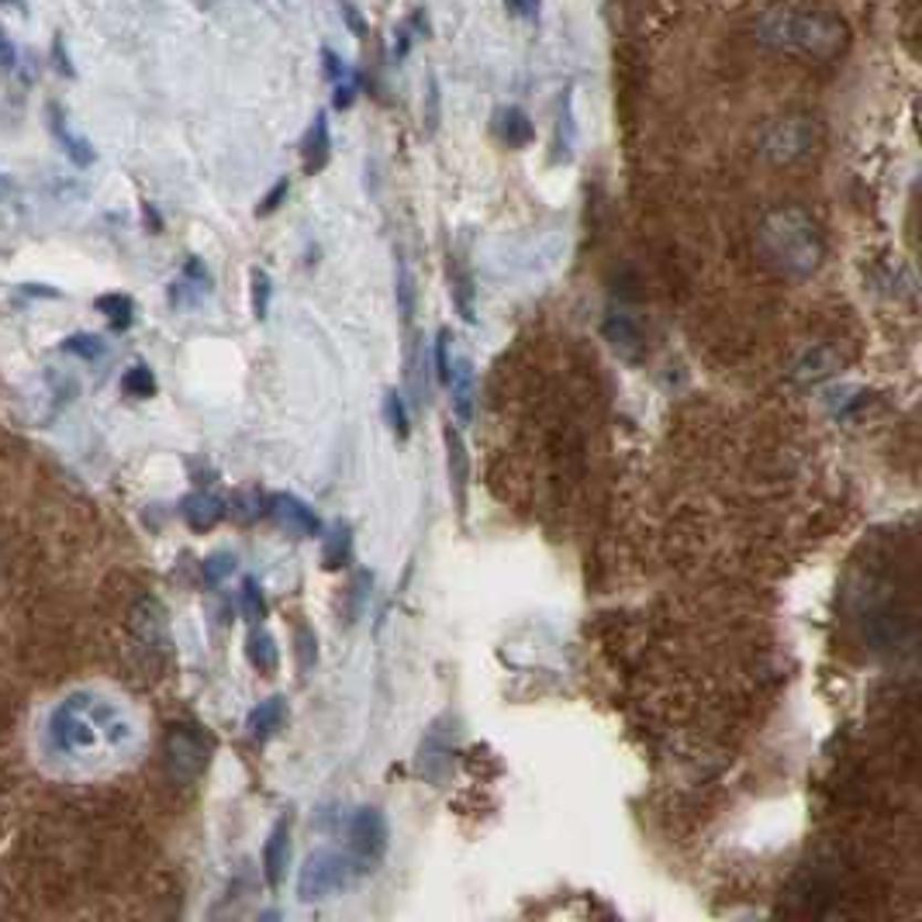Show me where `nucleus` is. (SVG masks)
Returning <instances> with one entry per match:
<instances>
[{"mask_svg": "<svg viewBox=\"0 0 922 922\" xmlns=\"http://www.w3.org/2000/svg\"><path fill=\"white\" fill-rule=\"evenodd\" d=\"M756 246L771 269L788 280H808L826 259V239L805 208H774L756 229Z\"/></svg>", "mask_w": 922, "mask_h": 922, "instance_id": "obj_1", "label": "nucleus"}, {"mask_svg": "<svg viewBox=\"0 0 922 922\" xmlns=\"http://www.w3.org/2000/svg\"><path fill=\"white\" fill-rule=\"evenodd\" d=\"M756 39L781 52H798L808 60H836L850 45L847 21L833 11H788L777 8L756 21Z\"/></svg>", "mask_w": 922, "mask_h": 922, "instance_id": "obj_2", "label": "nucleus"}, {"mask_svg": "<svg viewBox=\"0 0 922 922\" xmlns=\"http://www.w3.org/2000/svg\"><path fill=\"white\" fill-rule=\"evenodd\" d=\"M49 736L60 753H87L100 743H125L131 736V725L112 701H100L94 695H73L52 712Z\"/></svg>", "mask_w": 922, "mask_h": 922, "instance_id": "obj_3", "label": "nucleus"}, {"mask_svg": "<svg viewBox=\"0 0 922 922\" xmlns=\"http://www.w3.org/2000/svg\"><path fill=\"white\" fill-rule=\"evenodd\" d=\"M363 875H370V871L349 850L346 854L342 850H315V854H308L301 871H297V899L308 905L336 899V894L349 891Z\"/></svg>", "mask_w": 922, "mask_h": 922, "instance_id": "obj_4", "label": "nucleus"}, {"mask_svg": "<svg viewBox=\"0 0 922 922\" xmlns=\"http://www.w3.org/2000/svg\"><path fill=\"white\" fill-rule=\"evenodd\" d=\"M819 142V125L808 115H784L774 118L756 135V152L761 159L774 162V167H792V162L805 159Z\"/></svg>", "mask_w": 922, "mask_h": 922, "instance_id": "obj_5", "label": "nucleus"}, {"mask_svg": "<svg viewBox=\"0 0 922 922\" xmlns=\"http://www.w3.org/2000/svg\"><path fill=\"white\" fill-rule=\"evenodd\" d=\"M211 746L198 725H170L162 740V767L177 784H194L208 767Z\"/></svg>", "mask_w": 922, "mask_h": 922, "instance_id": "obj_6", "label": "nucleus"}, {"mask_svg": "<svg viewBox=\"0 0 922 922\" xmlns=\"http://www.w3.org/2000/svg\"><path fill=\"white\" fill-rule=\"evenodd\" d=\"M346 836H349V854L357 857L367 871H373V867L384 860L388 844H391L388 816L377 805H360L346 823Z\"/></svg>", "mask_w": 922, "mask_h": 922, "instance_id": "obj_7", "label": "nucleus"}, {"mask_svg": "<svg viewBox=\"0 0 922 922\" xmlns=\"http://www.w3.org/2000/svg\"><path fill=\"white\" fill-rule=\"evenodd\" d=\"M602 332L608 339V346L618 352L622 360H629L636 363L643 357V349H646V336H643V325L639 318L626 308V305H612L605 311V321H602Z\"/></svg>", "mask_w": 922, "mask_h": 922, "instance_id": "obj_8", "label": "nucleus"}, {"mask_svg": "<svg viewBox=\"0 0 922 922\" xmlns=\"http://www.w3.org/2000/svg\"><path fill=\"white\" fill-rule=\"evenodd\" d=\"M266 511H269V519H274L280 529H287L290 536L297 539H315L321 536V519L315 515V508H308L301 498H294V495H269L266 501Z\"/></svg>", "mask_w": 922, "mask_h": 922, "instance_id": "obj_9", "label": "nucleus"}, {"mask_svg": "<svg viewBox=\"0 0 922 922\" xmlns=\"http://www.w3.org/2000/svg\"><path fill=\"white\" fill-rule=\"evenodd\" d=\"M443 443H446V470H449V491L456 498V508L459 515L467 511V491H470V456H467V446H464V436L446 425L443 428Z\"/></svg>", "mask_w": 922, "mask_h": 922, "instance_id": "obj_10", "label": "nucleus"}, {"mask_svg": "<svg viewBox=\"0 0 922 922\" xmlns=\"http://www.w3.org/2000/svg\"><path fill=\"white\" fill-rule=\"evenodd\" d=\"M287 863H290V816H280L266 836L263 847V878L269 888H280L287 878Z\"/></svg>", "mask_w": 922, "mask_h": 922, "instance_id": "obj_11", "label": "nucleus"}, {"mask_svg": "<svg viewBox=\"0 0 922 922\" xmlns=\"http://www.w3.org/2000/svg\"><path fill=\"white\" fill-rule=\"evenodd\" d=\"M839 373V357L829 346H808L792 367V381L798 388H819L823 381Z\"/></svg>", "mask_w": 922, "mask_h": 922, "instance_id": "obj_12", "label": "nucleus"}, {"mask_svg": "<svg viewBox=\"0 0 922 922\" xmlns=\"http://www.w3.org/2000/svg\"><path fill=\"white\" fill-rule=\"evenodd\" d=\"M225 501L219 495H211V491H194V495H187L180 501V515H183V522L191 526L194 532H211L214 526H219L225 519Z\"/></svg>", "mask_w": 922, "mask_h": 922, "instance_id": "obj_13", "label": "nucleus"}, {"mask_svg": "<svg viewBox=\"0 0 922 922\" xmlns=\"http://www.w3.org/2000/svg\"><path fill=\"white\" fill-rule=\"evenodd\" d=\"M301 159H305V173L315 177L321 173L325 167H329V159H332V131H329V115L318 112L308 135H305V142H301Z\"/></svg>", "mask_w": 922, "mask_h": 922, "instance_id": "obj_14", "label": "nucleus"}, {"mask_svg": "<svg viewBox=\"0 0 922 922\" xmlns=\"http://www.w3.org/2000/svg\"><path fill=\"white\" fill-rule=\"evenodd\" d=\"M449 394H453V412L459 422H470L474 418V367L467 357H456L449 367V381H446Z\"/></svg>", "mask_w": 922, "mask_h": 922, "instance_id": "obj_15", "label": "nucleus"}, {"mask_svg": "<svg viewBox=\"0 0 922 922\" xmlns=\"http://www.w3.org/2000/svg\"><path fill=\"white\" fill-rule=\"evenodd\" d=\"M284 719H287V701H284L280 695H274V698L259 701L256 709L250 712L246 729H250V736H253L256 743H266V740H274L277 732H280Z\"/></svg>", "mask_w": 922, "mask_h": 922, "instance_id": "obj_16", "label": "nucleus"}, {"mask_svg": "<svg viewBox=\"0 0 922 922\" xmlns=\"http://www.w3.org/2000/svg\"><path fill=\"white\" fill-rule=\"evenodd\" d=\"M321 560L325 571H339L352 560V526L349 522H336L329 526V532L321 529Z\"/></svg>", "mask_w": 922, "mask_h": 922, "instance_id": "obj_17", "label": "nucleus"}, {"mask_svg": "<svg viewBox=\"0 0 922 922\" xmlns=\"http://www.w3.org/2000/svg\"><path fill=\"white\" fill-rule=\"evenodd\" d=\"M52 135H56L60 146L66 149V156L76 162V167H91V162L97 159L94 146L84 139V135H76V131L66 125V115L60 112V107H52Z\"/></svg>", "mask_w": 922, "mask_h": 922, "instance_id": "obj_18", "label": "nucleus"}, {"mask_svg": "<svg viewBox=\"0 0 922 922\" xmlns=\"http://www.w3.org/2000/svg\"><path fill=\"white\" fill-rule=\"evenodd\" d=\"M498 135H501L505 146L526 149L536 139V128H532V121H529V115L522 112V107H501L498 112Z\"/></svg>", "mask_w": 922, "mask_h": 922, "instance_id": "obj_19", "label": "nucleus"}, {"mask_svg": "<svg viewBox=\"0 0 922 922\" xmlns=\"http://www.w3.org/2000/svg\"><path fill=\"white\" fill-rule=\"evenodd\" d=\"M246 660L259 670V674H277L280 667V649H277V639L269 636L263 626H256L246 639Z\"/></svg>", "mask_w": 922, "mask_h": 922, "instance_id": "obj_20", "label": "nucleus"}, {"mask_svg": "<svg viewBox=\"0 0 922 922\" xmlns=\"http://www.w3.org/2000/svg\"><path fill=\"white\" fill-rule=\"evenodd\" d=\"M394 297H398V315L404 321V329H412L415 321V305H418V290H415V277H412V266L398 259L394 269Z\"/></svg>", "mask_w": 922, "mask_h": 922, "instance_id": "obj_21", "label": "nucleus"}, {"mask_svg": "<svg viewBox=\"0 0 922 922\" xmlns=\"http://www.w3.org/2000/svg\"><path fill=\"white\" fill-rule=\"evenodd\" d=\"M557 146H560L563 159H571V156H574V146H577V121H574V94H571V91H566V94L560 97Z\"/></svg>", "mask_w": 922, "mask_h": 922, "instance_id": "obj_22", "label": "nucleus"}, {"mask_svg": "<svg viewBox=\"0 0 922 922\" xmlns=\"http://www.w3.org/2000/svg\"><path fill=\"white\" fill-rule=\"evenodd\" d=\"M384 422L391 425V432L394 436L404 443L412 436V418H409V409H404V398L391 388L388 394H384Z\"/></svg>", "mask_w": 922, "mask_h": 922, "instance_id": "obj_23", "label": "nucleus"}, {"mask_svg": "<svg viewBox=\"0 0 922 922\" xmlns=\"http://www.w3.org/2000/svg\"><path fill=\"white\" fill-rule=\"evenodd\" d=\"M239 608L242 615H246V622H253V626H259V622L266 618V598H263V587L256 577H246L242 581V591H239Z\"/></svg>", "mask_w": 922, "mask_h": 922, "instance_id": "obj_24", "label": "nucleus"}, {"mask_svg": "<svg viewBox=\"0 0 922 922\" xmlns=\"http://www.w3.org/2000/svg\"><path fill=\"white\" fill-rule=\"evenodd\" d=\"M97 308L112 318L115 329H128L131 315H135V305H131L128 294H104V297H97Z\"/></svg>", "mask_w": 922, "mask_h": 922, "instance_id": "obj_25", "label": "nucleus"}, {"mask_svg": "<svg viewBox=\"0 0 922 922\" xmlns=\"http://www.w3.org/2000/svg\"><path fill=\"white\" fill-rule=\"evenodd\" d=\"M121 391L131 394V398H152V394H156V377H152V370H149L146 363L128 367L125 377H121Z\"/></svg>", "mask_w": 922, "mask_h": 922, "instance_id": "obj_26", "label": "nucleus"}, {"mask_svg": "<svg viewBox=\"0 0 922 922\" xmlns=\"http://www.w3.org/2000/svg\"><path fill=\"white\" fill-rule=\"evenodd\" d=\"M826 404H829V412L836 418H847L850 412H857V409H863V404H867V391L863 388H839V391L826 394Z\"/></svg>", "mask_w": 922, "mask_h": 922, "instance_id": "obj_27", "label": "nucleus"}, {"mask_svg": "<svg viewBox=\"0 0 922 922\" xmlns=\"http://www.w3.org/2000/svg\"><path fill=\"white\" fill-rule=\"evenodd\" d=\"M269 297H274V284H269L266 269H253V315L263 321L269 315Z\"/></svg>", "mask_w": 922, "mask_h": 922, "instance_id": "obj_28", "label": "nucleus"}, {"mask_svg": "<svg viewBox=\"0 0 922 922\" xmlns=\"http://www.w3.org/2000/svg\"><path fill=\"white\" fill-rule=\"evenodd\" d=\"M63 349L66 352H76V357H84V360H100L104 352H107V346H104V339L100 336H70L66 342H63Z\"/></svg>", "mask_w": 922, "mask_h": 922, "instance_id": "obj_29", "label": "nucleus"}, {"mask_svg": "<svg viewBox=\"0 0 922 922\" xmlns=\"http://www.w3.org/2000/svg\"><path fill=\"white\" fill-rule=\"evenodd\" d=\"M297 667H301V674H308L318 660V639L308 626H297Z\"/></svg>", "mask_w": 922, "mask_h": 922, "instance_id": "obj_30", "label": "nucleus"}, {"mask_svg": "<svg viewBox=\"0 0 922 922\" xmlns=\"http://www.w3.org/2000/svg\"><path fill=\"white\" fill-rule=\"evenodd\" d=\"M235 571V557L232 553H214L204 560V581L208 584H222L225 577H232Z\"/></svg>", "mask_w": 922, "mask_h": 922, "instance_id": "obj_31", "label": "nucleus"}, {"mask_svg": "<svg viewBox=\"0 0 922 922\" xmlns=\"http://www.w3.org/2000/svg\"><path fill=\"white\" fill-rule=\"evenodd\" d=\"M336 94H332V104L339 107V112H346V107H352V100H357L360 94V73H349L342 84H332Z\"/></svg>", "mask_w": 922, "mask_h": 922, "instance_id": "obj_32", "label": "nucleus"}, {"mask_svg": "<svg viewBox=\"0 0 922 922\" xmlns=\"http://www.w3.org/2000/svg\"><path fill=\"white\" fill-rule=\"evenodd\" d=\"M367 594H370V574H357V577H352V584H349V598H352L349 615H352V622H357V618L363 615Z\"/></svg>", "mask_w": 922, "mask_h": 922, "instance_id": "obj_33", "label": "nucleus"}, {"mask_svg": "<svg viewBox=\"0 0 922 922\" xmlns=\"http://www.w3.org/2000/svg\"><path fill=\"white\" fill-rule=\"evenodd\" d=\"M321 66H325V76H329V84H342V80L349 76V66L342 63V56H336V49H329V45H321Z\"/></svg>", "mask_w": 922, "mask_h": 922, "instance_id": "obj_34", "label": "nucleus"}, {"mask_svg": "<svg viewBox=\"0 0 922 922\" xmlns=\"http://www.w3.org/2000/svg\"><path fill=\"white\" fill-rule=\"evenodd\" d=\"M287 194H290V180L284 177V180H277V183H274V191H269V194L259 201V208H256L259 219H266V214H274V211L287 201Z\"/></svg>", "mask_w": 922, "mask_h": 922, "instance_id": "obj_35", "label": "nucleus"}, {"mask_svg": "<svg viewBox=\"0 0 922 922\" xmlns=\"http://www.w3.org/2000/svg\"><path fill=\"white\" fill-rule=\"evenodd\" d=\"M412 42H415V32L409 29V21L398 24V32H394V45H391V60H394V63H404V60H409Z\"/></svg>", "mask_w": 922, "mask_h": 922, "instance_id": "obj_36", "label": "nucleus"}, {"mask_svg": "<svg viewBox=\"0 0 922 922\" xmlns=\"http://www.w3.org/2000/svg\"><path fill=\"white\" fill-rule=\"evenodd\" d=\"M439 107H443V100H439V80L432 76L428 80V104H425V128L428 131L439 128Z\"/></svg>", "mask_w": 922, "mask_h": 922, "instance_id": "obj_37", "label": "nucleus"}, {"mask_svg": "<svg viewBox=\"0 0 922 922\" xmlns=\"http://www.w3.org/2000/svg\"><path fill=\"white\" fill-rule=\"evenodd\" d=\"M449 367H453V360H449V332H439L436 336V377H439V384L449 381Z\"/></svg>", "mask_w": 922, "mask_h": 922, "instance_id": "obj_38", "label": "nucleus"}, {"mask_svg": "<svg viewBox=\"0 0 922 922\" xmlns=\"http://www.w3.org/2000/svg\"><path fill=\"white\" fill-rule=\"evenodd\" d=\"M52 66H56L63 76H73V73H76L73 63H70V56H66V42H63V39L52 42Z\"/></svg>", "mask_w": 922, "mask_h": 922, "instance_id": "obj_39", "label": "nucleus"}, {"mask_svg": "<svg viewBox=\"0 0 922 922\" xmlns=\"http://www.w3.org/2000/svg\"><path fill=\"white\" fill-rule=\"evenodd\" d=\"M342 18L349 21V32L357 35V39H367V21H363V14L352 8V4H342Z\"/></svg>", "mask_w": 922, "mask_h": 922, "instance_id": "obj_40", "label": "nucleus"}, {"mask_svg": "<svg viewBox=\"0 0 922 922\" xmlns=\"http://www.w3.org/2000/svg\"><path fill=\"white\" fill-rule=\"evenodd\" d=\"M18 63V49H14V42L4 35V29H0V70H11Z\"/></svg>", "mask_w": 922, "mask_h": 922, "instance_id": "obj_41", "label": "nucleus"}, {"mask_svg": "<svg viewBox=\"0 0 922 922\" xmlns=\"http://www.w3.org/2000/svg\"><path fill=\"white\" fill-rule=\"evenodd\" d=\"M508 11L519 14V18H536L539 14V0H508Z\"/></svg>", "mask_w": 922, "mask_h": 922, "instance_id": "obj_42", "label": "nucleus"}, {"mask_svg": "<svg viewBox=\"0 0 922 922\" xmlns=\"http://www.w3.org/2000/svg\"><path fill=\"white\" fill-rule=\"evenodd\" d=\"M0 4H8V8H14V4H18V0H0Z\"/></svg>", "mask_w": 922, "mask_h": 922, "instance_id": "obj_43", "label": "nucleus"}]
</instances>
